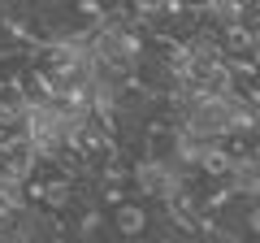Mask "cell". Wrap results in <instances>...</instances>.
Masks as SVG:
<instances>
[{
	"label": "cell",
	"instance_id": "6da1fadb",
	"mask_svg": "<svg viewBox=\"0 0 260 243\" xmlns=\"http://www.w3.org/2000/svg\"><path fill=\"white\" fill-rule=\"evenodd\" d=\"M109 226H113V234H121V239H143V234L152 230V208L143 204V200H135L130 196L126 204H117V208H109Z\"/></svg>",
	"mask_w": 260,
	"mask_h": 243
},
{
	"label": "cell",
	"instance_id": "7a4b0ae2",
	"mask_svg": "<svg viewBox=\"0 0 260 243\" xmlns=\"http://www.w3.org/2000/svg\"><path fill=\"white\" fill-rule=\"evenodd\" d=\"M65 204H70V183H65V178H52L44 187V204L39 208H52L56 213V208H65Z\"/></svg>",
	"mask_w": 260,
	"mask_h": 243
}]
</instances>
